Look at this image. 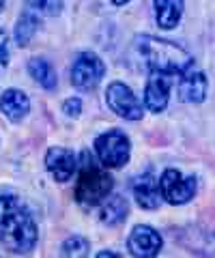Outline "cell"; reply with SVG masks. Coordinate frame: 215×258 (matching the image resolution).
Instances as JSON below:
<instances>
[{"mask_svg": "<svg viewBox=\"0 0 215 258\" xmlns=\"http://www.w3.org/2000/svg\"><path fill=\"white\" fill-rule=\"evenodd\" d=\"M37 224L15 196H0V243L13 254H26L37 243Z\"/></svg>", "mask_w": 215, "mask_h": 258, "instance_id": "6da1fadb", "label": "cell"}, {"mask_svg": "<svg viewBox=\"0 0 215 258\" xmlns=\"http://www.w3.org/2000/svg\"><path fill=\"white\" fill-rule=\"evenodd\" d=\"M138 52L142 58L147 60L151 71L166 76H181L185 74L189 67H194V58L177 43L166 41V39H157L151 35H142L136 39Z\"/></svg>", "mask_w": 215, "mask_h": 258, "instance_id": "7a4b0ae2", "label": "cell"}, {"mask_svg": "<svg viewBox=\"0 0 215 258\" xmlns=\"http://www.w3.org/2000/svg\"><path fill=\"white\" fill-rule=\"evenodd\" d=\"M114 187V179L93 161H84L76 183V203L82 209H93L101 205Z\"/></svg>", "mask_w": 215, "mask_h": 258, "instance_id": "3957f363", "label": "cell"}, {"mask_svg": "<svg viewBox=\"0 0 215 258\" xmlns=\"http://www.w3.org/2000/svg\"><path fill=\"white\" fill-rule=\"evenodd\" d=\"M95 153H97L99 161L106 168H121L129 161L131 142L123 132L110 129V132L101 134L99 138L95 140Z\"/></svg>", "mask_w": 215, "mask_h": 258, "instance_id": "277c9868", "label": "cell"}, {"mask_svg": "<svg viewBox=\"0 0 215 258\" xmlns=\"http://www.w3.org/2000/svg\"><path fill=\"white\" fill-rule=\"evenodd\" d=\"M159 191H162V198L166 203L185 205L196 194V179L194 176H185L183 172L174 170V168H168L159 179Z\"/></svg>", "mask_w": 215, "mask_h": 258, "instance_id": "5b68a950", "label": "cell"}, {"mask_svg": "<svg viewBox=\"0 0 215 258\" xmlns=\"http://www.w3.org/2000/svg\"><path fill=\"white\" fill-rule=\"evenodd\" d=\"M103 74H106V67L99 56L93 52H82L71 67V82L80 91H91L101 82Z\"/></svg>", "mask_w": 215, "mask_h": 258, "instance_id": "8992f818", "label": "cell"}, {"mask_svg": "<svg viewBox=\"0 0 215 258\" xmlns=\"http://www.w3.org/2000/svg\"><path fill=\"white\" fill-rule=\"evenodd\" d=\"M106 101L112 112H116L121 118L127 120H140L142 118V103L129 86H125L123 82H112L108 86L106 93Z\"/></svg>", "mask_w": 215, "mask_h": 258, "instance_id": "52a82bcc", "label": "cell"}, {"mask_svg": "<svg viewBox=\"0 0 215 258\" xmlns=\"http://www.w3.org/2000/svg\"><path fill=\"white\" fill-rule=\"evenodd\" d=\"M164 241L159 237V232L151 226H136L131 230L129 239H127V247L129 252L138 258H153L162 252Z\"/></svg>", "mask_w": 215, "mask_h": 258, "instance_id": "ba28073f", "label": "cell"}, {"mask_svg": "<svg viewBox=\"0 0 215 258\" xmlns=\"http://www.w3.org/2000/svg\"><path fill=\"white\" fill-rule=\"evenodd\" d=\"M45 168L50 170V174L56 179L58 183H65L74 176L76 168H78V155L69 149L62 147H52L45 155Z\"/></svg>", "mask_w": 215, "mask_h": 258, "instance_id": "9c48e42d", "label": "cell"}, {"mask_svg": "<svg viewBox=\"0 0 215 258\" xmlns=\"http://www.w3.org/2000/svg\"><path fill=\"white\" fill-rule=\"evenodd\" d=\"M168 95H170V80L166 74H157L153 71L145 88V106L149 112H164L168 106Z\"/></svg>", "mask_w": 215, "mask_h": 258, "instance_id": "30bf717a", "label": "cell"}, {"mask_svg": "<svg viewBox=\"0 0 215 258\" xmlns=\"http://www.w3.org/2000/svg\"><path fill=\"white\" fill-rule=\"evenodd\" d=\"M206 78L202 71H198L194 67H189L185 74H181V82H179V95L183 101L187 103H200L206 97Z\"/></svg>", "mask_w": 215, "mask_h": 258, "instance_id": "8fae6325", "label": "cell"}, {"mask_svg": "<svg viewBox=\"0 0 215 258\" xmlns=\"http://www.w3.org/2000/svg\"><path fill=\"white\" fill-rule=\"evenodd\" d=\"M28 110H30V99L26 97V93L18 91V88H9V91L0 95V112L13 123H20L28 114Z\"/></svg>", "mask_w": 215, "mask_h": 258, "instance_id": "7c38bea8", "label": "cell"}, {"mask_svg": "<svg viewBox=\"0 0 215 258\" xmlns=\"http://www.w3.org/2000/svg\"><path fill=\"white\" fill-rule=\"evenodd\" d=\"M133 196H136L138 205L142 209H157L159 200H162V191H159V181L151 172H145L133 181Z\"/></svg>", "mask_w": 215, "mask_h": 258, "instance_id": "4fadbf2b", "label": "cell"}, {"mask_svg": "<svg viewBox=\"0 0 215 258\" xmlns=\"http://www.w3.org/2000/svg\"><path fill=\"white\" fill-rule=\"evenodd\" d=\"M155 22L159 28L164 30H172L183 18V9L185 3L183 0H155Z\"/></svg>", "mask_w": 215, "mask_h": 258, "instance_id": "5bb4252c", "label": "cell"}, {"mask_svg": "<svg viewBox=\"0 0 215 258\" xmlns=\"http://www.w3.org/2000/svg\"><path fill=\"white\" fill-rule=\"evenodd\" d=\"M127 213H129V205L123 196H108L101 207V222L108 226H116L125 220Z\"/></svg>", "mask_w": 215, "mask_h": 258, "instance_id": "9a60e30c", "label": "cell"}, {"mask_svg": "<svg viewBox=\"0 0 215 258\" xmlns=\"http://www.w3.org/2000/svg\"><path fill=\"white\" fill-rule=\"evenodd\" d=\"M28 74L33 76L39 84H41L45 91H52V88H56L58 84V78H56V71L47 60L43 58H33L28 62Z\"/></svg>", "mask_w": 215, "mask_h": 258, "instance_id": "2e32d148", "label": "cell"}, {"mask_svg": "<svg viewBox=\"0 0 215 258\" xmlns=\"http://www.w3.org/2000/svg\"><path fill=\"white\" fill-rule=\"evenodd\" d=\"M37 26H39V15L26 9L22 13V18L18 20V26H15V41L20 45H28V41L37 32Z\"/></svg>", "mask_w": 215, "mask_h": 258, "instance_id": "e0dca14e", "label": "cell"}, {"mask_svg": "<svg viewBox=\"0 0 215 258\" xmlns=\"http://www.w3.org/2000/svg\"><path fill=\"white\" fill-rule=\"evenodd\" d=\"M26 9H30L33 13H37L39 18L41 15H58L62 11V0H26Z\"/></svg>", "mask_w": 215, "mask_h": 258, "instance_id": "ac0fdd59", "label": "cell"}, {"mask_svg": "<svg viewBox=\"0 0 215 258\" xmlns=\"http://www.w3.org/2000/svg\"><path fill=\"white\" fill-rule=\"evenodd\" d=\"M62 256H86V252H89V241H86L84 237H69L65 243H62Z\"/></svg>", "mask_w": 215, "mask_h": 258, "instance_id": "d6986e66", "label": "cell"}, {"mask_svg": "<svg viewBox=\"0 0 215 258\" xmlns=\"http://www.w3.org/2000/svg\"><path fill=\"white\" fill-rule=\"evenodd\" d=\"M9 64V45H7V32L0 28V74Z\"/></svg>", "mask_w": 215, "mask_h": 258, "instance_id": "ffe728a7", "label": "cell"}, {"mask_svg": "<svg viewBox=\"0 0 215 258\" xmlns=\"http://www.w3.org/2000/svg\"><path fill=\"white\" fill-rule=\"evenodd\" d=\"M62 110H65L67 116H78L80 112H82V101L80 99H67L62 103Z\"/></svg>", "mask_w": 215, "mask_h": 258, "instance_id": "44dd1931", "label": "cell"}, {"mask_svg": "<svg viewBox=\"0 0 215 258\" xmlns=\"http://www.w3.org/2000/svg\"><path fill=\"white\" fill-rule=\"evenodd\" d=\"M106 256H110V258H116L118 254H114V252H101V254H99V258H106Z\"/></svg>", "mask_w": 215, "mask_h": 258, "instance_id": "7402d4cb", "label": "cell"}, {"mask_svg": "<svg viewBox=\"0 0 215 258\" xmlns=\"http://www.w3.org/2000/svg\"><path fill=\"white\" fill-rule=\"evenodd\" d=\"M114 5H125V3H129V0H112Z\"/></svg>", "mask_w": 215, "mask_h": 258, "instance_id": "603a6c76", "label": "cell"}, {"mask_svg": "<svg viewBox=\"0 0 215 258\" xmlns=\"http://www.w3.org/2000/svg\"><path fill=\"white\" fill-rule=\"evenodd\" d=\"M3 7H5V0H0V11H3Z\"/></svg>", "mask_w": 215, "mask_h": 258, "instance_id": "cb8c5ba5", "label": "cell"}]
</instances>
